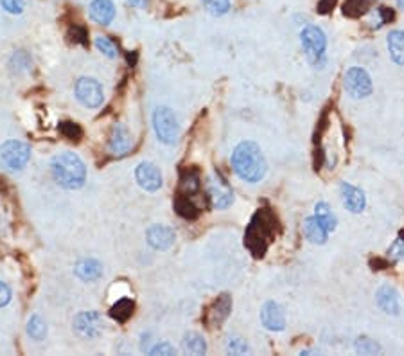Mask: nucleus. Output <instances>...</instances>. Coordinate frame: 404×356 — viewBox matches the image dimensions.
<instances>
[{
  "label": "nucleus",
  "mask_w": 404,
  "mask_h": 356,
  "mask_svg": "<svg viewBox=\"0 0 404 356\" xmlns=\"http://www.w3.org/2000/svg\"><path fill=\"white\" fill-rule=\"evenodd\" d=\"M230 162H232L236 175L248 184H257L266 176V158L262 155L261 147L252 141H244V143L238 144Z\"/></svg>",
  "instance_id": "1"
},
{
  "label": "nucleus",
  "mask_w": 404,
  "mask_h": 356,
  "mask_svg": "<svg viewBox=\"0 0 404 356\" xmlns=\"http://www.w3.org/2000/svg\"><path fill=\"white\" fill-rule=\"evenodd\" d=\"M279 222L270 209H259L253 214L252 222L244 230V247L253 257H262L266 254L270 243L275 239Z\"/></svg>",
  "instance_id": "2"
},
{
  "label": "nucleus",
  "mask_w": 404,
  "mask_h": 356,
  "mask_svg": "<svg viewBox=\"0 0 404 356\" xmlns=\"http://www.w3.org/2000/svg\"><path fill=\"white\" fill-rule=\"evenodd\" d=\"M51 169H53L54 180L58 182V185H62L63 189H79V187H83V184H85L86 180L85 162L81 161L76 153L72 152H65L56 155V157L53 158Z\"/></svg>",
  "instance_id": "3"
},
{
  "label": "nucleus",
  "mask_w": 404,
  "mask_h": 356,
  "mask_svg": "<svg viewBox=\"0 0 404 356\" xmlns=\"http://www.w3.org/2000/svg\"><path fill=\"white\" fill-rule=\"evenodd\" d=\"M300 42L304 47L305 58L313 67H322L325 63L327 36L318 25H305L300 33Z\"/></svg>",
  "instance_id": "4"
},
{
  "label": "nucleus",
  "mask_w": 404,
  "mask_h": 356,
  "mask_svg": "<svg viewBox=\"0 0 404 356\" xmlns=\"http://www.w3.org/2000/svg\"><path fill=\"white\" fill-rule=\"evenodd\" d=\"M153 128L157 133L158 141L162 144L171 146L180 137V124L176 119L175 112L167 106H158L157 112L153 114Z\"/></svg>",
  "instance_id": "5"
},
{
  "label": "nucleus",
  "mask_w": 404,
  "mask_h": 356,
  "mask_svg": "<svg viewBox=\"0 0 404 356\" xmlns=\"http://www.w3.org/2000/svg\"><path fill=\"white\" fill-rule=\"evenodd\" d=\"M31 161V146L22 141H5L0 146V162L10 171H20Z\"/></svg>",
  "instance_id": "6"
},
{
  "label": "nucleus",
  "mask_w": 404,
  "mask_h": 356,
  "mask_svg": "<svg viewBox=\"0 0 404 356\" xmlns=\"http://www.w3.org/2000/svg\"><path fill=\"white\" fill-rule=\"evenodd\" d=\"M343 88L354 99H365L372 94V80L368 72L362 67H352L345 72L343 78Z\"/></svg>",
  "instance_id": "7"
},
{
  "label": "nucleus",
  "mask_w": 404,
  "mask_h": 356,
  "mask_svg": "<svg viewBox=\"0 0 404 356\" xmlns=\"http://www.w3.org/2000/svg\"><path fill=\"white\" fill-rule=\"evenodd\" d=\"M76 97L86 108H99L103 105L105 94L99 81L94 78H81L76 83Z\"/></svg>",
  "instance_id": "8"
},
{
  "label": "nucleus",
  "mask_w": 404,
  "mask_h": 356,
  "mask_svg": "<svg viewBox=\"0 0 404 356\" xmlns=\"http://www.w3.org/2000/svg\"><path fill=\"white\" fill-rule=\"evenodd\" d=\"M207 195H209L214 209H229L233 204V193L229 184L219 176V173H212L207 178Z\"/></svg>",
  "instance_id": "9"
},
{
  "label": "nucleus",
  "mask_w": 404,
  "mask_h": 356,
  "mask_svg": "<svg viewBox=\"0 0 404 356\" xmlns=\"http://www.w3.org/2000/svg\"><path fill=\"white\" fill-rule=\"evenodd\" d=\"M105 322L97 311H85L74 318V329L85 338H97L103 333Z\"/></svg>",
  "instance_id": "10"
},
{
  "label": "nucleus",
  "mask_w": 404,
  "mask_h": 356,
  "mask_svg": "<svg viewBox=\"0 0 404 356\" xmlns=\"http://www.w3.org/2000/svg\"><path fill=\"white\" fill-rule=\"evenodd\" d=\"M135 178H137L138 185L142 189L149 191V193L158 191L162 187V184H164L160 169L155 164H151V162H140L137 166V171H135Z\"/></svg>",
  "instance_id": "11"
},
{
  "label": "nucleus",
  "mask_w": 404,
  "mask_h": 356,
  "mask_svg": "<svg viewBox=\"0 0 404 356\" xmlns=\"http://www.w3.org/2000/svg\"><path fill=\"white\" fill-rule=\"evenodd\" d=\"M230 311H232V297H230L229 294H221L218 299L212 302L209 311H207L205 322L209 324L210 328H219V326L229 318Z\"/></svg>",
  "instance_id": "12"
},
{
  "label": "nucleus",
  "mask_w": 404,
  "mask_h": 356,
  "mask_svg": "<svg viewBox=\"0 0 404 356\" xmlns=\"http://www.w3.org/2000/svg\"><path fill=\"white\" fill-rule=\"evenodd\" d=\"M262 326L270 331H284L286 329V313L281 304L268 300L261 309Z\"/></svg>",
  "instance_id": "13"
},
{
  "label": "nucleus",
  "mask_w": 404,
  "mask_h": 356,
  "mask_svg": "<svg viewBox=\"0 0 404 356\" xmlns=\"http://www.w3.org/2000/svg\"><path fill=\"white\" fill-rule=\"evenodd\" d=\"M340 195H342V202L345 205V209L351 211L352 214H359L365 211L366 196L359 187L347 184V182H342V185H340Z\"/></svg>",
  "instance_id": "14"
},
{
  "label": "nucleus",
  "mask_w": 404,
  "mask_h": 356,
  "mask_svg": "<svg viewBox=\"0 0 404 356\" xmlns=\"http://www.w3.org/2000/svg\"><path fill=\"white\" fill-rule=\"evenodd\" d=\"M176 239V234L171 227L166 225H153L148 228V243L155 250H167Z\"/></svg>",
  "instance_id": "15"
},
{
  "label": "nucleus",
  "mask_w": 404,
  "mask_h": 356,
  "mask_svg": "<svg viewBox=\"0 0 404 356\" xmlns=\"http://www.w3.org/2000/svg\"><path fill=\"white\" fill-rule=\"evenodd\" d=\"M110 152L114 155H126L131 147V135H129L128 128L124 124H114L112 128V133H110V141H108Z\"/></svg>",
  "instance_id": "16"
},
{
  "label": "nucleus",
  "mask_w": 404,
  "mask_h": 356,
  "mask_svg": "<svg viewBox=\"0 0 404 356\" xmlns=\"http://www.w3.org/2000/svg\"><path fill=\"white\" fill-rule=\"evenodd\" d=\"M377 306H379L385 313L388 315H399L401 311V302H399V295L395 292L394 286L390 285H383L377 290L376 295Z\"/></svg>",
  "instance_id": "17"
},
{
  "label": "nucleus",
  "mask_w": 404,
  "mask_h": 356,
  "mask_svg": "<svg viewBox=\"0 0 404 356\" xmlns=\"http://www.w3.org/2000/svg\"><path fill=\"white\" fill-rule=\"evenodd\" d=\"M88 11L90 19L101 25H110L115 19V4L112 0H92Z\"/></svg>",
  "instance_id": "18"
},
{
  "label": "nucleus",
  "mask_w": 404,
  "mask_h": 356,
  "mask_svg": "<svg viewBox=\"0 0 404 356\" xmlns=\"http://www.w3.org/2000/svg\"><path fill=\"white\" fill-rule=\"evenodd\" d=\"M302 230H304L305 239L314 243V245H323V243L327 241V237H329L327 228L320 224L318 218H316L314 214L313 216H310V218H305L304 225H302Z\"/></svg>",
  "instance_id": "19"
},
{
  "label": "nucleus",
  "mask_w": 404,
  "mask_h": 356,
  "mask_svg": "<svg viewBox=\"0 0 404 356\" xmlns=\"http://www.w3.org/2000/svg\"><path fill=\"white\" fill-rule=\"evenodd\" d=\"M74 272H76V276L81 281L94 283V281L101 279V276H103V265L97 259H83V261L77 263Z\"/></svg>",
  "instance_id": "20"
},
{
  "label": "nucleus",
  "mask_w": 404,
  "mask_h": 356,
  "mask_svg": "<svg viewBox=\"0 0 404 356\" xmlns=\"http://www.w3.org/2000/svg\"><path fill=\"white\" fill-rule=\"evenodd\" d=\"M386 45H388V53H390L392 60L397 65L404 67V31L403 29H395L388 34L386 38Z\"/></svg>",
  "instance_id": "21"
},
{
  "label": "nucleus",
  "mask_w": 404,
  "mask_h": 356,
  "mask_svg": "<svg viewBox=\"0 0 404 356\" xmlns=\"http://www.w3.org/2000/svg\"><path fill=\"white\" fill-rule=\"evenodd\" d=\"M134 311H135L134 300L128 299V297H123V299H119L114 304V306H112V309H110V317L114 318V320H117V322L124 324V322H128L129 318H131Z\"/></svg>",
  "instance_id": "22"
},
{
  "label": "nucleus",
  "mask_w": 404,
  "mask_h": 356,
  "mask_svg": "<svg viewBox=\"0 0 404 356\" xmlns=\"http://www.w3.org/2000/svg\"><path fill=\"white\" fill-rule=\"evenodd\" d=\"M314 216L318 218V222L323 225V227L327 228L329 234L336 230L338 218H336V214L331 211L327 202H318V204L314 205Z\"/></svg>",
  "instance_id": "23"
},
{
  "label": "nucleus",
  "mask_w": 404,
  "mask_h": 356,
  "mask_svg": "<svg viewBox=\"0 0 404 356\" xmlns=\"http://www.w3.org/2000/svg\"><path fill=\"white\" fill-rule=\"evenodd\" d=\"M175 211L180 214L181 218L186 219H196L200 216V209L192 204L190 196L184 195V193H178L175 198Z\"/></svg>",
  "instance_id": "24"
},
{
  "label": "nucleus",
  "mask_w": 404,
  "mask_h": 356,
  "mask_svg": "<svg viewBox=\"0 0 404 356\" xmlns=\"http://www.w3.org/2000/svg\"><path fill=\"white\" fill-rule=\"evenodd\" d=\"M201 187L200 175L196 169H184L180 175V193L187 196L196 195Z\"/></svg>",
  "instance_id": "25"
},
{
  "label": "nucleus",
  "mask_w": 404,
  "mask_h": 356,
  "mask_svg": "<svg viewBox=\"0 0 404 356\" xmlns=\"http://www.w3.org/2000/svg\"><path fill=\"white\" fill-rule=\"evenodd\" d=\"M374 0H345L343 4V14L349 19H359L370 11Z\"/></svg>",
  "instance_id": "26"
},
{
  "label": "nucleus",
  "mask_w": 404,
  "mask_h": 356,
  "mask_svg": "<svg viewBox=\"0 0 404 356\" xmlns=\"http://www.w3.org/2000/svg\"><path fill=\"white\" fill-rule=\"evenodd\" d=\"M184 349L189 355H205L207 353V342H205V338L201 337L200 333L190 331L184 337Z\"/></svg>",
  "instance_id": "27"
},
{
  "label": "nucleus",
  "mask_w": 404,
  "mask_h": 356,
  "mask_svg": "<svg viewBox=\"0 0 404 356\" xmlns=\"http://www.w3.org/2000/svg\"><path fill=\"white\" fill-rule=\"evenodd\" d=\"M27 335L33 340H36V342H40V340L47 337V326H45V322H43V318L40 315H33V317L29 318Z\"/></svg>",
  "instance_id": "28"
},
{
  "label": "nucleus",
  "mask_w": 404,
  "mask_h": 356,
  "mask_svg": "<svg viewBox=\"0 0 404 356\" xmlns=\"http://www.w3.org/2000/svg\"><path fill=\"white\" fill-rule=\"evenodd\" d=\"M201 4L212 16H223L230 10V0H201Z\"/></svg>",
  "instance_id": "29"
},
{
  "label": "nucleus",
  "mask_w": 404,
  "mask_h": 356,
  "mask_svg": "<svg viewBox=\"0 0 404 356\" xmlns=\"http://www.w3.org/2000/svg\"><path fill=\"white\" fill-rule=\"evenodd\" d=\"M354 349H356V353H359V355H377V353H381L379 344H376L374 340H370V338L366 337L357 338Z\"/></svg>",
  "instance_id": "30"
},
{
  "label": "nucleus",
  "mask_w": 404,
  "mask_h": 356,
  "mask_svg": "<svg viewBox=\"0 0 404 356\" xmlns=\"http://www.w3.org/2000/svg\"><path fill=\"white\" fill-rule=\"evenodd\" d=\"M372 14H374V19L370 20V25L374 29L383 27V25L388 24L390 20H394V11L388 10V8H377Z\"/></svg>",
  "instance_id": "31"
},
{
  "label": "nucleus",
  "mask_w": 404,
  "mask_h": 356,
  "mask_svg": "<svg viewBox=\"0 0 404 356\" xmlns=\"http://www.w3.org/2000/svg\"><path fill=\"white\" fill-rule=\"evenodd\" d=\"M95 47L99 49L101 53L105 54L106 58H117L119 51L115 47V43L108 38V36H97L95 38Z\"/></svg>",
  "instance_id": "32"
},
{
  "label": "nucleus",
  "mask_w": 404,
  "mask_h": 356,
  "mask_svg": "<svg viewBox=\"0 0 404 356\" xmlns=\"http://www.w3.org/2000/svg\"><path fill=\"white\" fill-rule=\"evenodd\" d=\"M60 132H62L68 141H76V143L81 141V137H83V130H81L79 124L71 123V121H65V123L60 124Z\"/></svg>",
  "instance_id": "33"
},
{
  "label": "nucleus",
  "mask_w": 404,
  "mask_h": 356,
  "mask_svg": "<svg viewBox=\"0 0 404 356\" xmlns=\"http://www.w3.org/2000/svg\"><path fill=\"white\" fill-rule=\"evenodd\" d=\"M2 10L11 14H20L25 10V0H0Z\"/></svg>",
  "instance_id": "34"
},
{
  "label": "nucleus",
  "mask_w": 404,
  "mask_h": 356,
  "mask_svg": "<svg viewBox=\"0 0 404 356\" xmlns=\"http://www.w3.org/2000/svg\"><path fill=\"white\" fill-rule=\"evenodd\" d=\"M388 256L394 259V261H404V237H397L392 247L388 248Z\"/></svg>",
  "instance_id": "35"
},
{
  "label": "nucleus",
  "mask_w": 404,
  "mask_h": 356,
  "mask_svg": "<svg viewBox=\"0 0 404 356\" xmlns=\"http://www.w3.org/2000/svg\"><path fill=\"white\" fill-rule=\"evenodd\" d=\"M68 36L74 43H81V45H88V34H86V29L83 25H74L68 31Z\"/></svg>",
  "instance_id": "36"
},
{
  "label": "nucleus",
  "mask_w": 404,
  "mask_h": 356,
  "mask_svg": "<svg viewBox=\"0 0 404 356\" xmlns=\"http://www.w3.org/2000/svg\"><path fill=\"white\" fill-rule=\"evenodd\" d=\"M248 351H250V347L242 338H232L229 342V353L232 355H247Z\"/></svg>",
  "instance_id": "37"
},
{
  "label": "nucleus",
  "mask_w": 404,
  "mask_h": 356,
  "mask_svg": "<svg viewBox=\"0 0 404 356\" xmlns=\"http://www.w3.org/2000/svg\"><path fill=\"white\" fill-rule=\"evenodd\" d=\"M149 355H153V356H157V355L171 356V355H176V349L169 342H160V344H157V346L153 347V349H149Z\"/></svg>",
  "instance_id": "38"
},
{
  "label": "nucleus",
  "mask_w": 404,
  "mask_h": 356,
  "mask_svg": "<svg viewBox=\"0 0 404 356\" xmlns=\"http://www.w3.org/2000/svg\"><path fill=\"white\" fill-rule=\"evenodd\" d=\"M11 300V288L5 283L0 281V308H4L5 304Z\"/></svg>",
  "instance_id": "39"
},
{
  "label": "nucleus",
  "mask_w": 404,
  "mask_h": 356,
  "mask_svg": "<svg viewBox=\"0 0 404 356\" xmlns=\"http://www.w3.org/2000/svg\"><path fill=\"white\" fill-rule=\"evenodd\" d=\"M334 5H336V0H320V4H318V13L327 14L329 11L333 10Z\"/></svg>",
  "instance_id": "40"
},
{
  "label": "nucleus",
  "mask_w": 404,
  "mask_h": 356,
  "mask_svg": "<svg viewBox=\"0 0 404 356\" xmlns=\"http://www.w3.org/2000/svg\"><path fill=\"white\" fill-rule=\"evenodd\" d=\"M128 2L134 8H138V10H146L148 8V0H128Z\"/></svg>",
  "instance_id": "41"
},
{
  "label": "nucleus",
  "mask_w": 404,
  "mask_h": 356,
  "mask_svg": "<svg viewBox=\"0 0 404 356\" xmlns=\"http://www.w3.org/2000/svg\"><path fill=\"white\" fill-rule=\"evenodd\" d=\"M397 5H399L401 10L404 11V0H397Z\"/></svg>",
  "instance_id": "42"
}]
</instances>
